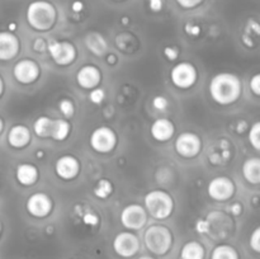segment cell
Here are the masks:
<instances>
[{
  "label": "cell",
  "instance_id": "6da1fadb",
  "mask_svg": "<svg viewBox=\"0 0 260 259\" xmlns=\"http://www.w3.org/2000/svg\"><path fill=\"white\" fill-rule=\"evenodd\" d=\"M211 98L220 106H230L239 101L243 93L240 78L233 73L216 74L210 83Z\"/></svg>",
  "mask_w": 260,
  "mask_h": 259
},
{
  "label": "cell",
  "instance_id": "7a4b0ae2",
  "mask_svg": "<svg viewBox=\"0 0 260 259\" xmlns=\"http://www.w3.org/2000/svg\"><path fill=\"white\" fill-rule=\"evenodd\" d=\"M27 22L35 30H50L57 20V10L47 0H35L27 8Z\"/></svg>",
  "mask_w": 260,
  "mask_h": 259
},
{
  "label": "cell",
  "instance_id": "3957f363",
  "mask_svg": "<svg viewBox=\"0 0 260 259\" xmlns=\"http://www.w3.org/2000/svg\"><path fill=\"white\" fill-rule=\"evenodd\" d=\"M145 210L156 220H164L172 215L174 210L173 197L165 190H151L144 198Z\"/></svg>",
  "mask_w": 260,
  "mask_h": 259
},
{
  "label": "cell",
  "instance_id": "277c9868",
  "mask_svg": "<svg viewBox=\"0 0 260 259\" xmlns=\"http://www.w3.org/2000/svg\"><path fill=\"white\" fill-rule=\"evenodd\" d=\"M145 245L155 255H165L173 245L172 231L162 225L149 226L144 235Z\"/></svg>",
  "mask_w": 260,
  "mask_h": 259
},
{
  "label": "cell",
  "instance_id": "5b68a950",
  "mask_svg": "<svg viewBox=\"0 0 260 259\" xmlns=\"http://www.w3.org/2000/svg\"><path fill=\"white\" fill-rule=\"evenodd\" d=\"M47 51L53 62L58 66H68L76 58V48L69 41H51L47 43Z\"/></svg>",
  "mask_w": 260,
  "mask_h": 259
},
{
  "label": "cell",
  "instance_id": "8992f818",
  "mask_svg": "<svg viewBox=\"0 0 260 259\" xmlns=\"http://www.w3.org/2000/svg\"><path fill=\"white\" fill-rule=\"evenodd\" d=\"M117 135L111 127L107 126H101L96 127L90 135V146L91 149L95 150L96 152H101V154H107V152H111L112 150L116 147L117 145Z\"/></svg>",
  "mask_w": 260,
  "mask_h": 259
},
{
  "label": "cell",
  "instance_id": "52a82bcc",
  "mask_svg": "<svg viewBox=\"0 0 260 259\" xmlns=\"http://www.w3.org/2000/svg\"><path fill=\"white\" fill-rule=\"evenodd\" d=\"M170 80L177 88L188 89L197 81V69L190 62H179L170 71Z\"/></svg>",
  "mask_w": 260,
  "mask_h": 259
},
{
  "label": "cell",
  "instance_id": "ba28073f",
  "mask_svg": "<svg viewBox=\"0 0 260 259\" xmlns=\"http://www.w3.org/2000/svg\"><path fill=\"white\" fill-rule=\"evenodd\" d=\"M235 190L236 187L233 179L229 177H223V175L210 180L207 187L208 196L217 202H225V201L233 198V196L235 195Z\"/></svg>",
  "mask_w": 260,
  "mask_h": 259
},
{
  "label": "cell",
  "instance_id": "9c48e42d",
  "mask_svg": "<svg viewBox=\"0 0 260 259\" xmlns=\"http://www.w3.org/2000/svg\"><path fill=\"white\" fill-rule=\"evenodd\" d=\"M121 222L128 230H140L147 222L146 210L137 203L126 206L121 212Z\"/></svg>",
  "mask_w": 260,
  "mask_h": 259
},
{
  "label": "cell",
  "instance_id": "30bf717a",
  "mask_svg": "<svg viewBox=\"0 0 260 259\" xmlns=\"http://www.w3.org/2000/svg\"><path fill=\"white\" fill-rule=\"evenodd\" d=\"M202 150V140L194 132H183L175 140V151L183 157H194Z\"/></svg>",
  "mask_w": 260,
  "mask_h": 259
},
{
  "label": "cell",
  "instance_id": "8fae6325",
  "mask_svg": "<svg viewBox=\"0 0 260 259\" xmlns=\"http://www.w3.org/2000/svg\"><path fill=\"white\" fill-rule=\"evenodd\" d=\"M113 249L122 258H131L140 250V240L131 231H123L114 238Z\"/></svg>",
  "mask_w": 260,
  "mask_h": 259
},
{
  "label": "cell",
  "instance_id": "7c38bea8",
  "mask_svg": "<svg viewBox=\"0 0 260 259\" xmlns=\"http://www.w3.org/2000/svg\"><path fill=\"white\" fill-rule=\"evenodd\" d=\"M13 75L19 81L20 84H32L40 76V66L36 61L30 60V58H23V60L18 61L13 68Z\"/></svg>",
  "mask_w": 260,
  "mask_h": 259
},
{
  "label": "cell",
  "instance_id": "4fadbf2b",
  "mask_svg": "<svg viewBox=\"0 0 260 259\" xmlns=\"http://www.w3.org/2000/svg\"><path fill=\"white\" fill-rule=\"evenodd\" d=\"M52 200L46 193H33L27 201V211L30 216L37 218L46 217L52 211Z\"/></svg>",
  "mask_w": 260,
  "mask_h": 259
},
{
  "label": "cell",
  "instance_id": "5bb4252c",
  "mask_svg": "<svg viewBox=\"0 0 260 259\" xmlns=\"http://www.w3.org/2000/svg\"><path fill=\"white\" fill-rule=\"evenodd\" d=\"M55 172L58 178L63 180H71L80 173V163L73 155H62L55 164Z\"/></svg>",
  "mask_w": 260,
  "mask_h": 259
},
{
  "label": "cell",
  "instance_id": "9a60e30c",
  "mask_svg": "<svg viewBox=\"0 0 260 259\" xmlns=\"http://www.w3.org/2000/svg\"><path fill=\"white\" fill-rule=\"evenodd\" d=\"M102 80V73L96 66L84 65L79 69L76 74L78 85L83 89H94L99 85Z\"/></svg>",
  "mask_w": 260,
  "mask_h": 259
},
{
  "label": "cell",
  "instance_id": "2e32d148",
  "mask_svg": "<svg viewBox=\"0 0 260 259\" xmlns=\"http://www.w3.org/2000/svg\"><path fill=\"white\" fill-rule=\"evenodd\" d=\"M20 43L13 32H0V60L8 61L14 58L19 52Z\"/></svg>",
  "mask_w": 260,
  "mask_h": 259
},
{
  "label": "cell",
  "instance_id": "e0dca14e",
  "mask_svg": "<svg viewBox=\"0 0 260 259\" xmlns=\"http://www.w3.org/2000/svg\"><path fill=\"white\" fill-rule=\"evenodd\" d=\"M174 123L168 118L155 119L154 123L151 124V128H150L151 136L159 142H165L172 139L173 135H174Z\"/></svg>",
  "mask_w": 260,
  "mask_h": 259
},
{
  "label": "cell",
  "instance_id": "ac0fdd59",
  "mask_svg": "<svg viewBox=\"0 0 260 259\" xmlns=\"http://www.w3.org/2000/svg\"><path fill=\"white\" fill-rule=\"evenodd\" d=\"M30 141V132L23 124H15L9 130L8 134V142L14 149H23Z\"/></svg>",
  "mask_w": 260,
  "mask_h": 259
},
{
  "label": "cell",
  "instance_id": "d6986e66",
  "mask_svg": "<svg viewBox=\"0 0 260 259\" xmlns=\"http://www.w3.org/2000/svg\"><path fill=\"white\" fill-rule=\"evenodd\" d=\"M15 177L20 184L24 187H29L38 180V169L33 164L23 163V164L18 165Z\"/></svg>",
  "mask_w": 260,
  "mask_h": 259
},
{
  "label": "cell",
  "instance_id": "ffe728a7",
  "mask_svg": "<svg viewBox=\"0 0 260 259\" xmlns=\"http://www.w3.org/2000/svg\"><path fill=\"white\" fill-rule=\"evenodd\" d=\"M85 45L89 48V51L95 56L104 55L107 52V48H108L106 38L98 32H90L89 35H86Z\"/></svg>",
  "mask_w": 260,
  "mask_h": 259
},
{
  "label": "cell",
  "instance_id": "44dd1931",
  "mask_svg": "<svg viewBox=\"0 0 260 259\" xmlns=\"http://www.w3.org/2000/svg\"><path fill=\"white\" fill-rule=\"evenodd\" d=\"M243 175L251 184H259L260 182V159L249 157L243 164Z\"/></svg>",
  "mask_w": 260,
  "mask_h": 259
},
{
  "label": "cell",
  "instance_id": "7402d4cb",
  "mask_svg": "<svg viewBox=\"0 0 260 259\" xmlns=\"http://www.w3.org/2000/svg\"><path fill=\"white\" fill-rule=\"evenodd\" d=\"M206 250L198 241H188L180 250V259H205Z\"/></svg>",
  "mask_w": 260,
  "mask_h": 259
},
{
  "label": "cell",
  "instance_id": "603a6c76",
  "mask_svg": "<svg viewBox=\"0 0 260 259\" xmlns=\"http://www.w3.org/2000/svg\"><path fill=\"white\" fill-rule=\"evenodd\" d=\"M52 124H53V119L50 118V117H47V116L38 117V118L35 121V123H33V130H35V134L37 135L38 137H42V139L51 137Z\"/></svg>",
  "mask_w": 260,
  "mask_h": 259
},
{
  "label": "cell",
  "instance_id": "cb8c5ba5",
  "mask_svg": "<svg viewBox=\"0 0 260 259\" xmlns=\"http://www.w3.org/2000/svg\"><path fill=\"white\" fill-rule=\"evenodd\" d=\"M70 123L66 119H53L51 137L56 141H63L70 134Z\"/></svg>",
  "mask_w": 260,
  "mask_h": 259
},
{
  "label": "cell",
  "instance_id": "d4e9b609",
  "mask_svg": "<svg viewBox=\"0 0 260 259\" xmlns=\"http://www.w3.org/2000/svg\"><path fill=\"white\" fill-rule=\"evenodd\" d=\"M211 259H240L238 250L234 246L228 244H221L217 245L212 250Z\"/></svg>",
  "mask_w": 260,
  "mask_h": 259
},
{
  "label": "cell",
  "instance_id": "484cf974",
  "mask_svg": "<svg viewBox=\"0 0 260 259\" xmlns=\"http://www.w3.org/2000/svg\"><path fill=\"white\" fill-rule=\"evenodd\" d=\"M112 192H113V184L108 179L98 180V183L94 187V195L98 198H101V200L108 198L112 195Z\"/></svg>",
  "mask_w": 260,
  "mask_h": 259
},
{
  "label": "cell",
  "instance_id": "4316f807",
  "mask_svg": "<svg viewBox=\"0 0 260 259\" xmlns=\"http://www.w3.org/2000/svg\"><path fill=\"white\" fill-rule=\"evenodd\" d=\"M249 141H250L251 146L254 147V150L259 151L260 150V123L255 122V123L251 126L250 132H249Z\"/></svg>",
  "mask_w": 260,
  "mask_h": 259
},
{
  "label": "cell",
  "instance_id": "83f0119b",
  "mask_svg": "<svg viewBox=\"0 0 260 259\" xmlns=\"http://www.w3.org/2000/svg\"><path fill=\"white\" fill-rule=\"evenodd\" d=\"M58 109L62 113V116L68 119L71 118L74 116V113H75V106H74L73 101H70V99H62V101H60Z\"/></svg>",
  "mask_w": 260,
  "mask_h": 259
},
{
  "label": "cell",
  "instance_id": "f1b7e54d",
  "mask_svg": "<svg viewBox=\"0 0 260 259\" xmlns=\"http://www.w3.org/2000/svg\"><path fill=\"white\" fill-rule=\"evenodd\" d=\"M104 98H106V91L102 88H98V86L91 89L90 94H89V99L94 104H101L104 101Z\"/></svg>",
  "mask_w": 260,
  "mask_h": 259
},
{
  "label": "cell",
  "instance_id": "f546056e",
  "mask_svg": "<svg viewBox=\"0 0 260 259\" xmlns=\"http://www.w3.org/2000/svg\"><path fill=\"white\" fill-rule=\"evenodd\" d=\"M250 246L255 253L260 251V228H256L250 236Z\"/></svg>",
  "mask_w": 260,
  "mask_h": 259
},
{
  "label": "cell",
  "instance_id": "4dcf8cb0",
  "mask_svg": "<svg viewBox=\"0 0 260 259\" xmlns=\"http://www.w3.org/2000/svg\"><path fill=\"white\" fill-rule=\"evenodd\" d=\"M152 106L157 111H165L168 108V106H169V102H168V99L165 96L156 95L154 98V101H152Z\"/></svg>",
  "mask_w": 260,
  "mask_h": 259
},
{
  "label": "cell",
  "instance_id": "1f68e13d",
  "mask_svg": "<svg viewBox=\"0 0 260 259\" xmlns=\"http://www.w3.org/2000/svg\"><path fill=\"white\" fill-rule=\"evenodd\" d=\"M175 2H177L178 5L182 7L183 9H193V8L202 4L205 0H175Z\"/></svg>",
  "mask_w": 260,
  "mask_h": 259
},
{
  "label": "cell",
  "instance_id": "d6a6232c",
  "mask_svg": "<svg viewBox=\"0 0 260 259\" xmlns=\"http://www.w3.org/2000/svg\"><path fill=\"white\" fill-rule=\"evenodd\" d=\"M83 221L85 225H90V226H96L99 223V217L96 216V213L91 212V211H89V212H86L85 215H84L83 217Z\"/></svg>",
  "mask_w": 260,
  "mask_h": 259
},
{
  "label": "cell",
  "instance_id": "836d02e7",
  "mask_svg": "<svg viewBox=\"0 0 260 259\" xmlns=\"http://www.w3.org/2000/svg\"><path fill=\"white\" fill-rule=\"evenodd\" d=\"M250 89L255 95H260V74H255L250 79Z\"/></svg>",
  "mask_w": 260,
  "mask_h": 259
},
{
  "label": "cell",
  "instance_id": "e575fe53",
  "mask_svg": "<svg viewBox=\"0 0 260 259\" xmlns=\"http://www.w3.org/2000/svg\"><path fill=\"white\" fill-rule=\"evenodd\" d=\"M164 55L167 56L168 60L174 61L175 58L179 56V51H178L177 47H172V46H168V47H165V50H164Z\"/></svg>",
  "mask_w": 260,
  "mask_h": 259
},
{
  "label": "cell",
  "instance_id": "d590c367",
  "mask_svg": "<svg viewBox=\"0 0 260 259\" xmlns=\"http://www.w3.org/2000/svg\"><path fill=\"white\" fill-rule=\"evenodd\" d=\"M33 48H35V51H37V52H43V51L47 50V43H46V41L42 40V38H37V40L35 41V43H33Z\"/></svg>",
  "mask_w": 260,
  "mask_h": 259
},
{
  "label": "cell",
  "instance_id": "8d00e7d4",
  "mask_svg": "<svg viewBox=\"0 0 260 259\" xmlns=\"http://www.w3.org/2000/svg\"><path fill=\"white\" fill-rule=\"evenodd\" d=\"M164 7V0H149V8L152 12H160Z\"/></svg>",
  "mask_w": 260,
  "mask_h": 259
},
{
  "label": "cell",
  "instance_id": "74e56055",
  "mask_svg": "<svg viewBox=\"0 0 260 259\" xmlns=\"http://www.w3.org/2000/svg\"><path fill=\"white\" fill-rule=\"evenodd\" d=\"M210 230V222L206 220H198L197 221V231L201 234H206Z\"/></svg>",
  "mask_w": 260,
  "mask_h": 259
},
{
  "label": "cell",
  "instance_id": "f35d334b",
  "mask_svg": "<svg viewBox=\"0 0 260 259\" xmlns=\"http://www.w3.org/2000/svg\"><path fill=\"white\" fill-rule=\"evenodd\" d=\"M185 30H187L188 35L190 36H198L201 33V28L196 24H187L185 25Z\"/></svg>",
  "mask_w": 260,
  "mask_h": 259
},
{
  "label": "cell",
  "instance_id": "ab89813d",
  "mask_svg": "<svg viewBox=\"0 0 260 259\" xmlns=\"http://www.w3.org/2000/svg\"><path fill=\"white\" fill-rule=\"evenodd\" d=\"M230 212L233 213L234 216H240L241 213H243V206H241V203H233V205L230 206Z\"/></svg>",
  "mask_w": 260,
  "mask_h": 259
},
{
  "label": "cell",
  "instance_id": "60d3db41",
  "mask_svg": "<svg viewBox=\"0 0 260 259\" xmlns=\"http://www.w3.org/2000/svg\"><path fill=\"white\" fill-rule=\"evenodd\" d=\"M71 9H73V12L75 13H80L81 10L84 9L83 2H80V0H75V2L73 3V5H71Z\"/></svg>",
  "mask_w": 260,
  "mask_h": 259
},
{
  "label": "cell",
  "instance_id": "b9f144b4",
  "mask_svg": "<svg viewBox=\"0 0 260 259\" xmlns=\"http://www.w3.org/2000/svg\"><path fill=\"white\" fill-rule=\"evenodd\" d=\"M3 90H4V83H3V79L0 78V95L3 94Z\"/></svg>",
  "mask_w": 260,
  "mask_h": 259
},
{
  "label": "cell",
  "instance_id": "7bdbcfd3",
  "mask_svg": "<svg viewBox=\"0 0 260 259\" xmlns=\"http://www.w3.org/2000/svg\"><path fill=\"white\" fill-rule=\"evenodd\" d=\"M15 28H17V24H14V23H12V24L9 25V32H13V30H15Z\"/></svg>",
  "mask_w": 260,
  "mask_h": 259
},
{
  "label": "cell",
  "instance_id": "ee69618b",
  "mask_svg": "<svg viewBox=\"0 0 260 259\" xmlns=\"http://www.w3.org/2000/svg\"><path fill=\"white\" fill-rule=\"evenodd\" d=\"M139 259H155V258H152V256H149V255H142L140 256Z\"/></svg>",
  "mask_w": 260,
  "mask_h": 259
},
{
  "label": "cell",
  "instance_id": "f6af8a7d",
  "mask_svg": "<svg viewBox=\"0 0 260 259\" xmlns=\"http://www.w3.org/2000/svg\"><path fill=\"white\" fill-rule=\"evenodd\" d=\"M3 127H4V123H3V119L0 118V134H2L3 131Z\"/></svg>",
  "mask_w": 260,
  "mask_h": 259
},
{
  "label": "cell",
  "instance_id": "bcb514c9",
  "mask_svg": "<svg viewBox=\"0 0 260 259\" xmlns=\"http://www.w3.org/2000/svg\"><path fill=\"white\" fill-rule=\"evenodd\" d=\"M37 156H38V157H42V156H43V151H38V152H37Z\"/></svg>",
  "mask_w": 260,
  "mask_h": 259
},
{
  "label": "cell",
  "instance_id": "7dc6e473",
  "mask_svg": "<svg viewBox=\"0 0 260 259\" xmlns=\"http://www.w3.org/2000/svg\"><path fill=\"white\" fill-rule=\"evenodd\" d=\"M0 234H2V223H0Z\"/></svg>",
  "mask_w": 260,
  "mask_h": 259
},
{
  "label": "cell",
  "instance_id": "c3c4849f",
  "mask_svg": "<svg viewBox=\"0 0 260 259\" xmlns=\"http://www.w3.org/2000/svg\"><path fill=\"white\" fill-rule=\"evenodd\" d=\"M116 2H123V0H116Z\"/></svg>",
  "mask_w": 260,
  "mask_h": 259
}]
</instances>
